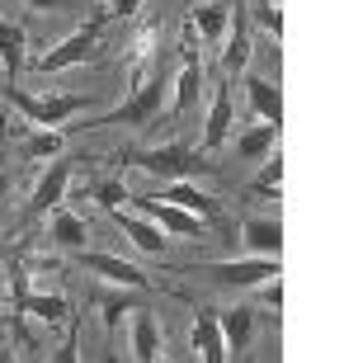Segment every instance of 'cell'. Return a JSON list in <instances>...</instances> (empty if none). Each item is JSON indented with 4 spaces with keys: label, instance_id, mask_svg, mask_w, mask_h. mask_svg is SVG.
<instances>
[{
    "label": "cell",
    "instance_id": "10",
    "mask_svg": "<svg viewBox=\"0 0 363 363\" xmlns=\"http://www.w3.org/2000/svg\"><path fill=\"white\" fill-rule=\"evenodd\" d=\"M104 213L113 217V222H118V231H123V236H128V241L137 245V250H142V255H156V259L165 255V236H161V227H156L151 217L123 213V203H118V208H104Z\"/></svg>",
    "mask_w": 363,
    "mask_h": 363
},
{
    "label": "cell",
    "instance_id": "16",
    "mask_svg": "<svg viewBox=\"0 0 363 363\" xmlns=\"http://www.w3.org/2000/svg\"><path fill=\"white\" fill-rule=\"evenodd\" d=\"M227 24H231V5H227V0H203V5H194V14H189V28H194L208 48L222 43Z\"/></svg>",
    "mask_w": 363,
    "mask_h": 363
},
{
    "label": "cell",
    "instance_id": "7",
    "mask_svg": "<svg viewBox=\"0 0 363 363\" xmlns=\"http://www.w3.org/2000/svg\"><path fill=\"white\" fill-rule=\"evenodd\" d=\"M10 288H14V316H38V321L48 325H62L67 321L71 302L67 297H48V293H28V274L24 269H10Z\"/></svg>",
    "mask_w": 363,
    "mask_h": 363
},
{
    "label": "cell",
    "instance_id": "12",
    "mask_svg": "<svg viewBox=\"0 0 363 363\" xmlns=\"http://www.w3.org/2000/svg\"><path fill=\"white\" fill-rule=\"evenodd\" d=\"M189 340H194V354H199L203 363H222V359H227L222 325H217V311L213 307H199V311H194V330H189Z\"/></svg>",
    "mask_w": 363,
    "mask_h": 363
},
{
    "label": "cell",
    "instance_id": "17",
    "mask_svg": "<svg viewBox=\"0 0 363 363\" xmlns=\"http://www.w3.org/2000/svg\"><path fill=\"white\" fill-rule=\"evenodd\" d=\"M227 133H231V85L222 81L213 90V108H208V128H203V147L208 151H217L222 142H227Z\"/></svg>",
    "mask_w": 363,
    "mask_h": 363
},
{
    "label": "cell",
    "instance_id": "31",
    "mask_svg": "<svg viewBox=\"0 0 363 363\" xmlns=\"http://www.w3.org/2000/svg\"><path fill=\"white\" fill-rule=\"evenodd\" d=\"M57 359H62V363H71V359H76V325H71V335H67V350L57 354Z\"/></svg>",
    "mask_w": 363,
    "mask_h": 363
},
{
    "label": "cell",
    "instance_id": "1",
    "mask_svg": "<svg viewBox=\"0 0 363 363\" xmlns=\"http://www.w3.org/2000/svg\"><path fill=\"white\" fill-rule=\"evenodd\" d=\"M161 104H165V71L156 67L142 85H133V94H128L118 108L99 113V118L85 123V128H108V123H118V128H151V123L161 118Z\"/></svg>",
    "mask_w": 363,
    "mask_h": 363
},
{
    "label": "cell",
    "instance_id": "9",
    "mask_svg": "<svg viewBox=\"0 0 363 363\" xmlns=\"http://www.w3.org/2000/svg\"><path fill=\"white\" fill-rule=\"evenodd\" d=\"M161 199L165 203H179V208H189L194 217H203L208 227H222V199H213V194H203L199 184H189V179H165V189H161Z\"/></svg>",
    "mask_w": 363,
    "mask_h": 363
},
{
    "label": "cell",
    "instance_id": "5",
    "mask_svg": "<svg viewBox=\"0 0 363 363\" xmlns=\"http://www.w3.org/2000/svg\"><path fill=\"white\" fill-rule=\"evenodd\" d=\"M128 203H137L142 217H151V222L161 231H170V236H189V241H203V236H208V222H203V217H194L189 208H179V203H165L161 194H133Z\"/></svg>",
    "mask_w": 363,
    "mask_h": 363
},
{
    "label": "cell",
    "instance_id": "27",
    "mask_svg": "<svg viewBox=\"0 0 363 363\" xmlns=\"http://www.w3.org/2000/svg\"><path fill=\"white\" fill-rule=\"evenodd\" d=\"M94 194H99V208H118V203L133 199V194H128V184H118V179H104Z\"/></svg>",
    "mask_w": 363,
    "mask_h": 363
},
{
    "label": "cell",
    "instance_id": "8",
    "mask_svg": "<svg viewBox=\"0 0 363 363\" xmlns=\"http://www.w3.org/2000/svg\"><path fill=\"white\" fill-rule=\"evenodd\" d=\"M76 255V264L90 274H99V279L108 283H123V288H147V274L137 269V264H128V259L118 255H104V250H71Z\"/></svg>",
    "mask_w": 363,
    "mask_h": 363
},
{
    "label": "cell",
    "instance_id": "3",
    "mask_svg": "<svg viewBox=\"0 0 363 363\" xmlns=\"http://www.w3.org/2000/svg\"><path fill=\"white\" fill-rule=\"evenodd\" d=\"M104 24H108V10H99L90 24L76 28L71 38H62L52 52H43L33 67L48 76V71H67V67H81V62H99V33H104Z\"/></svg>",
    "mask_w": 363,
    "mask_h": 363
},
{
    "label": "cell",
    "instance_id": "11",
    "mask_svg": "<svg viewBox=\"0 0 363 363\" xmlns=\"http://www.w3.org/2000/svg\"><path fill=\"white\" fill-rule=\"evenodd\" d=\"M67 189H71V161H52L48 170H43V179L33 184L28 213H33V217H43L48 208H57V203L67 199Z\"/></svg>",
    "mask_w": 363,
    "mask_h": 363
},
{
    "label": "cell",
    "instance_id": "15",
    "mask_svg": "<svg viewBox=\"0 0 363 363\" xmlns=\"http://www.w3.org/2000/svg\"><path fill=\"white\" fill-rule=\"evenodd\" d=\"M241 231H245L241 241H245L250 255H274L279 259V250H283V222L279 217H245Z\"/></svg>",
    "mask_w": 363,
    "mask_h": 363
},
{
    "label": "cell",
    "instance_id": "2",
    "mask_svg": "<svg viewBox=\"0 0 363 363\" xmlns=\"http://www.w3.org/2000/svg\"><path fill=\"white\" fill-rule=\"evenodd\" d=\"M128 165H142L147 175L161 179H194V175H217V161H199V151H189L184 142H165L151 151H128Z\"/></svg>",
    "mask_w": 363,
    "mask_h": 363
},
{
    "label": "cell",
    "instance_id": "20",
    "mask_svg": "<svg viewBox=\"0 0 363 363\" xmlns=\"http://www.w3.org/2000/svg\"><path fill=\"white\" fill-rule=\"evenodd\" d=\"M245 94H250V108H255V118L264 123H283V90L269 81H259V76H250L245 81Z\"/></svg>",
    "mask_w": 363,
    "mask_h": 363
},
{
    "label": "cell",
    "instance_id": "21",
    "mask_svg": "<svg viewBox=\"0 0 363 363\" xmlns=\"http://www.w3.org/2000/svg\"><path fill=\"white\" fill-rule=\"evenodd\" d=\"M279 128L283 123H259V128L241 133L236 137V156H241V161H264V156L279 147Z\"/></svg>",
    "mask_w": 363,
    "mask_h": 363
},
{
    "label": "cell",
    "instance_id": "13",
    "mask_svg": "<svg viewBox=\"0 0 363 363\" xmlns=\"http://www.w3.org/2000/svg\"><path fill=\"white\" fill-rule=\"evenodd\" d=\"M203 81H208V71H203L199 52H184V67H179V76H175V104H170V113H175V118H184L189 108H199Z\"/></svg>",
    "mask_w": 363,
    "mask_h": 363
},
{
    "label": "cell",
    "instance_id": "22",
    "mask_svg": "<svg viewBox=\"0 0 363 363\" xmlns=\"http://www.w3.org/2000/svg\"><path fill=\"white\" fill-rule=\"evenodd\" d=\"M19 156L24 161H48V156H62V128H38L19 142Z\"/></svg>",
    "mask_w": 363,
    "mask_h": 363
},
{
    "label": "cell",
    "instance_id": "29",
    "mask_svg": "<svg viewBox=\"0 0 363 363\" xmlns=\"http://www.w3.org/2000/svg\"><path fill=\"white\" fill-rule=\"evenodd\" d=\"M71 5H81V0H24V10L33 14H57V10H71Z\"/></svg>",
    "mask_w": 363,
    "mask_h": 363
},
{
    "label": "cell",
    "instance_id": "32",
    "mask_svg": "<svg viewBox=\"0 0 363 363\" xmlns=\"http://www.w3.org/2000/svg\"><path fill=\"white\" fill-rule=\"evenodd\" d=\"M5 189H10V175H5V170H0V199H5Z\"/></svg>",
    "mask_w": 363,
    "mask_h": 363
},
{
    "label": "cell",
    "instance_id": "4",
    "mask_svg": "<svg viewBox=\"0 0 363 363\" xmlns=\"http://www.w3.org/2000/svg\"><path fill=\"white\" fill-rule=\"evenodd\" d=\"M5 99H10L14 108H19V118L33 123V128H62L67 118H76L90 99L85 94H52V99H33V94H24L19 85H5Z\"/></svg>",
    "mask_w": 363,
    "mask_h": 363
},
{
    "label": "cell",
    "instance_id": "30",
    "mask_svg": "<svg viewBox=\"0 0 363 363\" xmlns=\"http://www.w3.org/2000/svg\"><path fill=\"white\" fill-rule=\"evenodd\" d=\"M142 10V0H108V19H133Z\"/></svg>",
    "mask_w": 363,
    "mask_h": 363
},
{
    "label": "cell",
    "instance_id": "25",
    "mask_svg": "<svg viewBox=\"0 0 363 363\" xmlns=\"http://www.w3.org/2000/svg\"><path fill=\"white\" fill-rule=\"evenodd\" d=\"M279 184H283V156L279 151H269V156H264V170H259L255 175V194H274V199H279Z\"/></svg>",
    "mask_w": 363,
    "mask_h": 363
},
{
    "label": "cell",
    "instance_id": "33",
    "mask_svg": "<svg viewBox=\"0 0 363 363\" xmlns=\"http://www.w3.org/2000/svg\"><path fill=\"white\" fill-rule=\"evenodd\" d=\"M227 5H231V14H241V0H227Z\"/></svg>",
    "mask_w": 363,
    "mask_h": 363
},
{
    "label": "cell",
    "instance_id": "28",
    "mask_svg": "<svg viewBox=\"0 0 363 363\" xmlns=\"http://www.w3.org/2000/svg\"><path fill=\"white\" fill-rule=\"evenodd\" d=\"M255 288H259V302H264L269 311L283 307V283H279V274H274V279H264V283H255Z\"/></svg>",
    "mask_w": 363,
    "mask_h": 363
},
{
    "label": "cell",
    "instance_id": "18",
    "mask_svg": "<svg viewBox=\"0 0 363 363\" xmlns=\"http://www.w3.org/2000/svg\"><path fill=\"white\" fill-rule=\"evenodd\" d=\"M48 236H52L62 250H85V241H90V227H85V217H76L71 208H62V203H57V208H52V227H48Z\"/></svg>",
    "mask_w": 363,
    "mask_h": 363
},
{
    "label": "cell",
    "instance_id": "24",
    "mask_svg": "<svg viewBox=\"0 0 363 363\" xmlns=\"http://www.w3.org/2000/svg\"><path fill=\"white\" fill-rule=\"evenodd\" d=\"M250 19H255L274 43L283 38V14H279V0H250Z\"/></svg>",
    "mask_w": 363,
    "mask_h": 363
},
{
    "label": "cell",
    "instance_id": "14",
    "mask_svg": "<svg viewBox=\"0 0 363 363\" xmlns=\"http://www.w3.org/2000/svg\"><path fill=\"white\" fill-rule=\"evenodd\" d=\"M217 325H222V345H227V359H241L250 350V330H255V311L250 307H231L217 311Z\"/></svg>",
    "mask_w": 363,
    "mask_h": 363
},
{
    "label": "cell",
    "instance_id": "19",
    "mask_svg": "<svg viewBox=\"0 0 363 363\" xmlns=\"http://www.w3.org/2000/svg\"><path fill=\"white\" fill-rule=\"evenodd\" d=\"M133 354L142 363H156V359H161V330H156V316H151L142 302L133 307Z\"/></svg>",
    "mask_w": 363,
    "mask_h": 363
},
{
    "label": "cell",
    "instance_id": "6",
    "mask_svg": "<svg viewBox=\"0 0 363 363\" xmlns=\"http://www.w3.org/2000/svg\"><path fill=\"white\" fill-rule=\"evenodd\" d=\"M179 274H208L222 288H255V283L279 274L274 255H250V259H222V264H203V269H179Z\"/></svg>",
    "mask_w": 363,
    "mask_h": 363
},
{
    "label": "cell",
    "instance_id": "26",
    "mask_svg": "<svg viewBox=\"0 0 363 363\" xmlns=\"http://www.w3.org/2000/svg\"><path fill=\"white\" fill-rule=\"evenodd\" d=\"M133 307H137V297H108V302H104V330H108V340H113V330H118L123 311H133Z\"/></svg>",
    "mask_w": 363,
    "mask_h": 363
},
{
    "label": "cell",
    "instance_id": "23",
    "mask_svg": "<svg viewBox=\"0 0 363 363\" xmlns=\"http://www.w3.org/2000/svg\"><path fill=\"white\" fill-rule=\"evenodd\" d=\"M0 67L10 71V81L24 67V28H14L10 19H0Z\"/></svg>",
    "mask_w": 363,
    "mask_h": 363
}]
</instances>
